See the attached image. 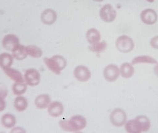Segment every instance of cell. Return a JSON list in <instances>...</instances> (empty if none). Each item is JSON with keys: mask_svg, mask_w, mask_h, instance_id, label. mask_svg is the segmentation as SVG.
Listing matches in <instances>:
<instances>
[{"mask_svg": "<svg viewBox=\"0 0 158 133\" xmlns=\"http://www.w3.org/2000/svg\"><path fill=\"white\" fill-rule=\"evenodd\" d=\"M24 81L29 86H37L41 81V75L36 69H28L24 74Z\"/></svg>", "mask_w": 158, "mask_h": 133, "instance_id": "6", "label": "cell"}, {"mask_svg": "<svg viewBox=\"0 0 158 133\" xmlns=\"http://www.w3.org/2000/svg\"><path fill=\"white\" fill-rule=\"evenodd\" d=\"M94 1L97 2H103V0H94Z\"/></svg>", "mask_w": 158, "mask_h": 133, "instance_id": "32", "label": "cell"}, {"mask_svg": "<svg viewBox=\"0 0 158 133\" xmlns=\"http://www.w3.org/2000/svg\"><path fill=\"white\" fill-rule=\"evenodd\" d=\"M151 47L156 50H158V35L151 38L150 41Z\"/></svg>", "mask_w": 158, "mask_h": 133, "instance_id": "28", "label": "cell"}, {"mask_svg": "<svg viewBox=\"0 0 158 133\" xmlns=\"http://www.w3.org/2000/svg\"><path fill=\"white\" fill-rule=\"evenodd\" d=\"M120 74L124 78H130L134 74V67L129 62H124L120 68Z\"/></svg>", "mask_w": 158, "mask_h": 133, "instance_id": "19", "label": "cell"}, {"mask_svg": "<svg viewBox=\"0 0 158 133\" xmlns=\"http://www.w3.org/2000/svg\"><path fill=\"white\" fill-rule=\"evenodd\" d=\"M13 56L15 59L18 60H23L27 58L28 53H27L26 47L23 45L19 44L15 49L12 51Z\"/></svg>", "mask_w": 158, "mask_h": 133, "instance_id": "17", "label": "cell"}, {"mask_svg": "<svg viewBox=\"0 0 158 133\" xmlns=\"http://www.w3.org/2000/svg\"><path fill=\"white\" fill-rule=\"evenodd\" d=\"M140 19L147 25H153L157 22V14L153 9H145L140 13Z\"/></svg>", "mask_w": 158, "mask_h": 133, "instance_id": "10", "label": "cell"}, {"mask_svg": "<svg viewBox=\"0 0 158 133\" xmlns=\"http://www.w3.org/2000/svg\"><path fill=\"white\" fill-rule=\"evenodd\" d=\"M48 113L53 117H59L61 116L64 112V107L61 102L55 101L50 103L48 109Z\"/></svg>", "mask_w": 158, "mask_h": 133, "instance_id": "12", "label": "cell"}, {"mask_svg": "<svg viewBox=\"0 0 158 133\" xmlns=\"http://www.w3.org/2000/svg\"><path fill=\"white\" fill-rule=\"evenodd\" d=\"M26 50L28 55L32 57V58H39L43 54V52H42L41 48L36 46V45H28L26 47Z\"/></svg>", "mask_w": 158, "mask_h": 133, "instance_id": "23", "label": "cell"}, {"mask_svg": "<svg viewBox=\"0 0 158 133\" xmlns=\"http://www.w3.org/2000/svg\"><path fill=\"white\" fill-rule=\"evenodd\" d=\"M147 2H150V3H152V2H153L155 0H147Z\"/></svg>", "mask_w": 158, "mask_h": 133, "instance_id": "33", "label": "cell"}, {"mask_svg": "<svg viewBox=\"0 0 158 133\" xmlns=\"http://www.w3.org/2000/svg\"><path fill=\"white\" fill-rule=\"evenodd\" d=\"M57 19L56 13L52 9H45L41 14V20L45 25H52Z\"/></svg>", "mask_w": 158, "mask_h": 133, "instance_id": "11", "label": "cell"}, {"mask_svg": "<svg viewBox=\"0 0 158 133\" xmlns=\"http://www.w3.org/2000/svg\"><path fill=\"white\" fill-rule=\"evenodd\" d=\"M44 62L47 67L56 75H60V72L67 66V60L60 55H55L52 58H45Z\"/></svg>", "mask_w": 158, "mask_h": 133, "instance_id": "2", "label": "cell"}, {"mask_svg": "<svg viewBox=\"0 0 158 133\" xmlns=\"http://www.w3.org/2000/svg\"><path fill=\"white\" fill-rule=\"evenodd\" d=\"M6 102L4 100V99L0 98V112H2L3 111H4L6 108Z\"/></svg>", "mask_w": 158, "mask_h": 133, "instance_id": "29", "label": "cell"}, {"mask_svg": "<svg viewBox=\"0 0 158 133\" xmlns=\"http://www.w3.org/2000/svg\"><path fill=\"white\" fill-rule=\"evenodd\" d=\"M119 75L120 69L117 65L114 64L108 65L103 70V76L105 79L109 83H113L116 80Z\"/></svg>", "mask_w": 158, "mask_h": 133, "instance_id": "7", "label": "cell"}, {"mask_svg": "<svg viewBox=\"0 0 158 133\" xmlns=\"http://www.w3.org/2000/svg\"><path fill=\"white\" fill-rule=\"evenodd\" d=\"M134 42L133 39L127 35H122L115 41V47L120 52L129 53L134 48Z\"/></svg>", "mask_w": 158, "mask_h": 133, "instance_id": "3", "label": "cell"}, {"mask_svg": "<svg viewBox=\"0 0 158 133\" xmlns=\"http://www.w3.org/2000/svg\"><path fill=\"white\" fill-rule=\"evenodd\" d=\"M110 121L112 124L116 127H121L126 123L127 114L121 108H115L110 115Z\"/></svg>", "mask_w": 158, "mask_h": 133, "instance_id": "4", "label": "cell"}, {"mask_svg": "<svg viewBox=\"0 0 158 133\" xmlns=\"http://www.w3.org/2000/svg\"><path fill=\"white\" fill-rule=\"evenodd\" d=\"M132 65L139 64V63H148V64H157V61L153 57L148 55H141L135 57L132 60Z\"/></svg>", "mask_w": 158, "mask_h": 133, "instance_id": "22", "label": "cell"}, {"mask_svg": "<svg viewBox=\"0 0 158 133\" xmlns=\"http://www.w3.org/2000/svg\"><path fill=\"white\" fill-rule=\"evenodd\" d=\"M2 44L5 50L12 52L19 44V39L16 35L9 34L3 38Z\"/></svg>", "mask_w": 158, "mask_h": 133, "instance_id": "9", "label": "cell"}, {"mask_svg": "<svg viewBox=\"0 0 158 133\" xmlns=\"http://www.w3.org/2000/svg\"><path fill=\"white\" fill-rule=\"evenodd\" d=\"M125 130L129 133H140L143 132L140 123L136 118L129 120L126 123Z\"/></svg>", "mask_w": 158, "mask_h": 133, "instance_id": "15", "label": "cell"}, {"mask_svg": "<svg viewBox=\"0 0 158 133\" xmlns=\"http://www.w3.org/2000/svg\"><path fill=\"white\" fill-rule=\"evenodd\" d=\"M59 125L63 131L77 132L83 130L87 126V120L82 115H74L69 120H61Z\"/></svg>", "mask_w": 158, "mask_h": 133, "instance_id": "1", "label": "cell"}, {"mask_svg": "<svg viewBox=\"0 0 158 133\" xmlns=\"http://www.w3.org/2000/svg\"><path fill=\"white\" fill-rule=\"evenodd\" d=\"M51 103V98L49 95L41 94L38 95L35 99V104L39 109H45Z\"/></svg>", "mask_w": 158, "mask_h": 133, "instance_id": "13", "label": "cell"}, {"mask_svg": "<svg viewBox=\"0 0 158 133\" xmlns=\"http://www.w3.org/2000/svg\"><path fill=\"white\" fill-rule=\"evenodd\" d=\"M6 75L10 78L11 80L15 81V83H24V78L20 71L17 69L8 67L3 69Z\"/></svg>", "mask_w": 158, "mask_h": 133, "instance_id": "14", "label": "cell"}, {"mask_svg": "<svg viewBox=\"0 0 158 133\" xmlns=\"http://www.w3.org/2000/svg\"><path fill=\"white\" fill-rule=\"evenodd\" d=\"M101 19L106 23H111L116 18L117 13L111 4H105L100 10Z\"/></svg>", "mask_w": 158, "mask_h": 133, "instance_id": "5", "label": "cell"}, {"mask_svg": "<svg viewBox=\"0 0 158 133\" xmlns=\"http://www.w3.org/2000/svg\"><path fill=\"white\" fill-rule=\"evenodd\" d=\"M12 89L15 95H21L25 93L27 91V84L25 83H15L13 84Z\"/></svg>", "mask_w": 158, "mask_h": 133, "instance_id": "24", "label": "cell"}, {"mask_svg": "<svg viewBox=\"0 0 158 133\" xmlns=\"http://www.w3.org/2000/svg\"><path fill=\"white\" fill-rule=\"evenodd\" d=\"M8 89L4 84L0 83V98L5 99L8 95Z\"/></svg>", "mask_w": 158, "mask_h": 133, "instance_id": "27", "label": "cell"}, {"mask_svg": "<svg viewBox=\"0 0 158 133\" xmlns=\"http://www.w3.org/2000/svg\"><path fill=\"white\" fill-rule=\"evenodd\" d=\"M136 119L139 121V123H140L143 132H147L150 129V120L147 117H146L144 115H139L138 117H137Z\"/></svg>", "mask_w": 158, "mask_h": 133, "instance_id": "26", "label": "cell"}, {"mask_svg": "<svg viewBox=\"0 0 158 133\" xmlns=\"http://www.w3.org/2000/svg\"><path fill=\"white\" fill-rule=\"evenodd\" d=\"M154 72L157 76H158V63H157V65L155 66L154 67Z\"/></svg>", "mask_w": 158, "mask_h": 133, "instance_id": "31", "label": "cell"}, {"mask_svg": "<svg viewBox=\"0 0 158 133\" xmlns=\"http://www.w3.org/2000/svg\"><path fill=\"white\" fill-rule=\"evenodd\" d=\"M1 122L6 128H13L16 124V118L13 115L6 113L2 117Z\"/></svg>", "mask_w": 158, "mask_h": 133, "instance_id": "20", "label": "cell"}, {"mask_svg": "<svg viewBox=\"0 0 158 133\" xmlns=\"http://www.w3.org/2000/svg\"><path fill=\"white\" fill-rule=\"evenodd\" d=\"M107 47V44L105 41L102 42H98L94 44L91 45L89 49L90 51L94 53H101L106 50Z\"/></svg>", "mask_w": 158, "mask_h": 133, "instance_id": "25", "label": "cell"}, {"mask_svg": "<svg viewBox=\"0 0 158 133\" xmlns=\"http://www.w3.org/2000/svg\"><path fill=\"white\" fill-rule=\"evenodd\" d=\"M74 75L76 79L81 83H85L90 79L91 71L87 66L84 65H78L74 69Z\"/></svg>", "mask_w": 158, "mask_h": 133, "instance_id": "8", "label": "cell"}, {"mask_svg": "<svg viewBox=\"0 0 158 133\" xmlns=\"http://www.w3.org/2000/svg\"><path fill=\"white\" fill-rule=\"evenodd\" d=\"M86 38L88 43L92 45L101 41V36L98 30L96 28H90L87 30L86 33Z\"/></svg>", "mask_w": 158, "mask_h": 133, "instance_id": "16", "label": "cell"}, {"mask_svg": "<svg viewBox=\"0 0 158 133\" xmlns=\"http://www.w3.org/2000/svg\"><path fill=\"white\" fill-rule=\"evenodd\" d=\"M28 100L26 98L20 95L17 97L14 101L15 108L18 112L25 111L28 108Z\"/></svg>", "mask_w": 158, "mask_h": 133, "instance_id": "21", "label": "cell"}, {"mask_svg": "<svg viewBox=\"0 0 158 133\" xmlns=\"http://www.w3.org/2000/svg\"><path fill=\"white\" fill-rule=\"evenodd\" d=\"M11 132H26V131L22 128L17 127V128H15L12 130Z\"/></svg>", "mask_w": 158, "mask_h": 133, "instance_id": "30", "label": "cell"}, {"mask_svg": "<svg viewBox=\"0 0 158 133\" xmlns=\"http://www.w3.org/2000/svg\"><path fill=\"white\" fill-rule=\"evenodd\" d=\"M14 57L8 53H2L0 54V67L3 69L10 67L13 63Z\"/></svg>", "mask_w": 158, "mask_h": 133, "instance_id": "18", "label": "cell"}]
</instances>
